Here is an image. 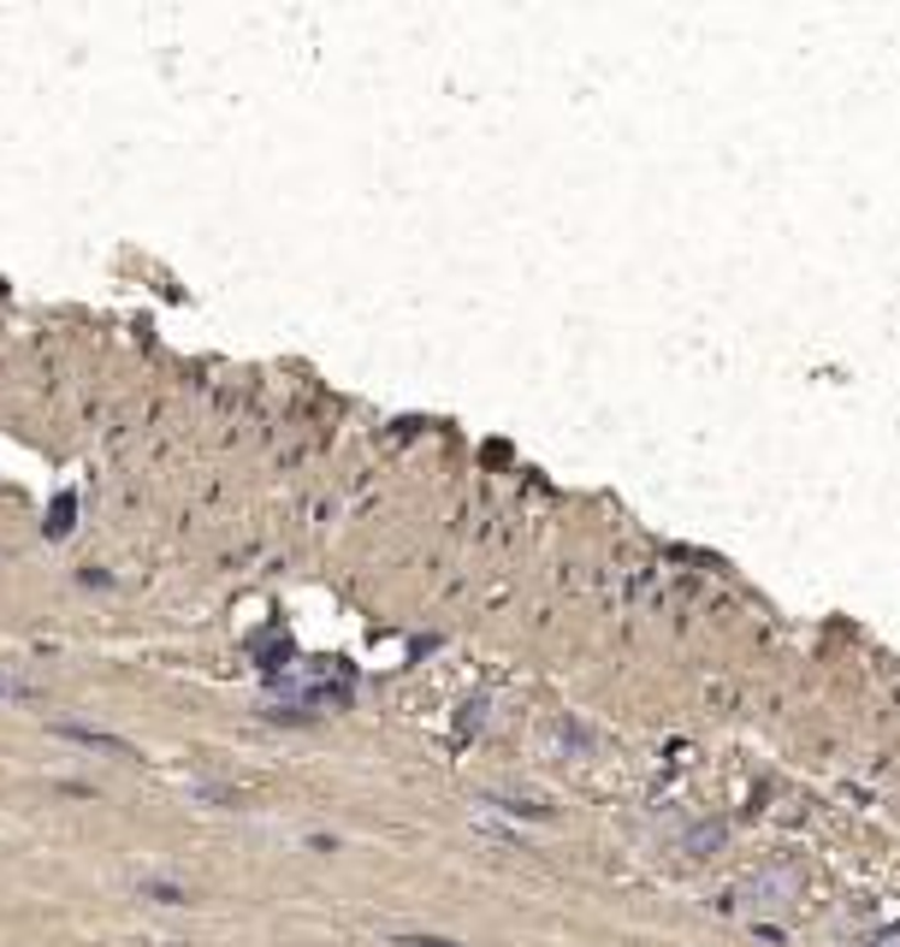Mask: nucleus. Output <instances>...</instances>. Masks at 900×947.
Masks as SVG:
<instances>
[{"label": "nucleus", "instance_id": "f257e3e1", "mask_svg": "<svg viewBox=\"0 0 900 947\" xmlns=\"http://www.w3.org/2000/svg\"><path fill=\"white\" fill-rule=\"evenodd\" d=\"M142 894H149V900H166V906H178V889H172V882H166V889H161V882H142Z\"/></svg>", "mask_w": 900, "mask_h": 947}, {"label": "nucleus", "instance_id": "f03ea898", "mask_svg": "<svg viewBox=\"0 0 900 947\" xmlns=\"http://www.w3.org/2000/svg\"><path fill=\"white\" fill-rule=\"evenodd\" d=\"M398 947H456V941H438V936H398Z\"/></svg>", "mask_w": 900, "mask_h": 947}]
</instances>
